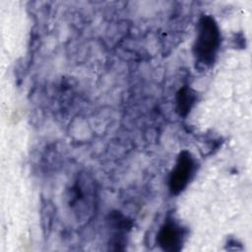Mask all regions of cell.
<instances>
[{
  "label": "cell",
  "mask_w": 252,
  "mask_h": 252,
  "mask_svg": "<svg viewBox=\"0 0 252 252\" xmlns=\"http://www.w3.org/2000/svg\"><path fill=\"white\" fill-rule=\"evenodd\" d=\"M220 32L212 16L204 15L197 27V36L193 47L196 63L200 68H210L218 55L220 46Z\"/></svg>",
  "instance_id": "obj_1"
},
{
  "label": "cell",
  "mask_w": 252,
  "mask_h": 252,
  "mask_svg": "<svg viewBox=\"0 0 252 252\" xmlns=\"http://www.w3.org/2000/svg\"><path fill=\"white\" fill-rule=\"evenodd\" d=\"M68 205L78 222L89 220L95 211L96 189L87 173H81L68 192Z\"/></svg>",
  "instance_id": "obj_2"
},
{
  "label": "cell",
  "mask_w": 252,
  "mask_h": 252,
  "mask_svg": "<svg viewBox=\"0 0 252 252\" xmlns=\"http://www.w3.org/2000/svg\"><path fill=\"white\" fill-rule=\"evenodd\" d=\"M195 170V160L191 154L187 151H182L176 160L175 166L169 176V190L172 194L177 195L182 192L189 181Z\"/></svg>",
  "instance_id": "obj_3"
},
{
  "label": "cell",
  "mask_w": 252,
  "mask_h": 252,
  "mask_svg": "<svg viewBox=\"0 0 252 252\" xmlns=\"http://www.w3.org/2000/svg\"><path fill=\"white\" fill-rule=\"evenodd\" d=\"M186 236L185 228L173 220H167L159 229L158 242L165 251H179Z\"/></svg>",
  "instance_id": "obj_4"
},
{
  "label": "cell",
  "mask_w": 252,
  "mask_h": 252,
  "mask_svg": "<svg viewBox=\"0 0 252 252\" xmlns=\"http://www.w3.org/2000/svg\"><path fill=\"white\" fill-rule=\"evenodd\" d=\"M196 100L195 93L188 87H183L180 89L176 95V102H177V109L180 115L185 116L193 106Z\"/></svg>",
  "instance_id": "obj_5"
}]
</instances>
